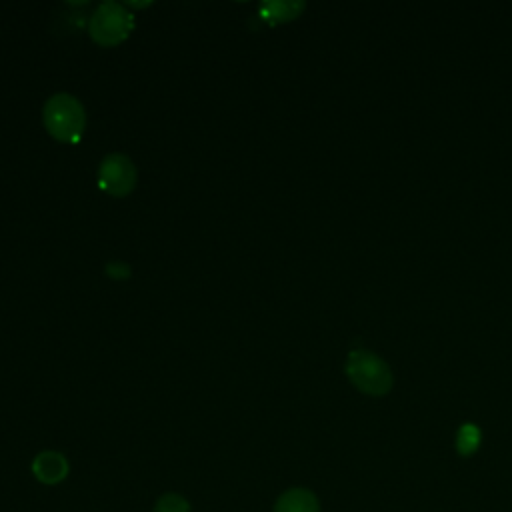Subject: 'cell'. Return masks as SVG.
Listing matches in <instances>:
<instances>
[{
  "instance_id": "cell-10",
  "label": "cell",
  "mask_w": 512,
  "mask_h": 512,
  "mask_svg": "<svg viewBox=\"0 0 512 512\" xmlns=\"http://www.w3.org/2000/svg\"><path fill=\"white\" fill-rule=\"evenodd\" d=\"M104 274L112 280H128L132 276V268L128 262L124 260H110L106 266H104Z\"/></svg>"
},
{
  "instance_id": "cell-4",
  "label": "cell",
  "mask_w": 512,
  "mask_h": 512,
  "mask_svg": "<svg viewBox=\"0 0 512 512\" xmlns=\"http://www.w3.org/2000/svg\"><path fill=\"white\" fill-rule=\"evenodd\" d=\"M98 188L114 198L128 196L138 184V170L130 156L122 152L106 154L98 164Z\"/></svg>"
},
{
  "instance_id": "cell-5",
  "label": "cell",
  "mask_w": 512,
  "mask_h": 512,
  "mask_svg": "<svg viewBox=\"0 0 512 512\" xmlns=\"http://www.w3.org/2000/svg\"><path fill=\"white\" fill-rule=\"evenodd\" d=\"M70 472L68 458L58 450H42L32 460V474L40 484L56 486Z\"/></svg>"
},
{
  "instance_id": "cell-7",
  "label": "cell",
  "mask_w": 512,
  "mask_h": 512,
  "mask_svg": "<svg viewBox=\"0 0 512 512\" xmlns=\"http://www.w3.org/2000/svg\"><path fill=\"white\" fill-rule=\"evenodd\" d=\"M306 4L302 0H274V2H262L258 8V14L264 22L270 26L290 22L302 14Z\"/></svg>"
},
{
  "instance_id": "cell-2",
  "label": "cell",
  "mask_w": 512,
  "mask_h": 512,
  "mask_svg": "<svg viewBox=\"0 0 512 512\" xmlns=\"http://www.w3.org/2000/svg\"><path fill=\"white\" fill-rule=\"evenodd\" d=\"M134 24V14L124 4L106 0L92 12L88 20V34L98 46L114 48L128 40Z\"/></svg>"
},
{
  "instance_id": "cell-9",
  "label": "cell",
  "mask_w": 512,
  "mask_h": 512,
  "mask_svg": "<svg viewBox=\"0 0 512 512\" xmlns=\"http://www.w3.org/2000/svg\"><path fill=\"white\" fill-rule=\"evenodd\" d=\"M152 512H192V510H190L188 500H186L182 494L166 492V494H162V496L156 500Z\"/></svg>"
},
{
  "instance_id": "cell-3",
  "label": "cell",
  "mask_w": 512,
  "mask_h": 512,
  "mask_svg": "<svg viewBox=\"0 0 512 512\" xmlns=\"http://www.w3.org/2000/svg\"><path fill=\"white\" fill-rule=\"evenodd\" d=\"M348 380L368 396H384L392 388L390 366L368 350H352L346 360Z\"/></svg>"
},
{
  "instance_id": "cell-1",
  "label": "cell",
  "mask_w": 512,
  "mask_h": 512,
  "mask_svg": "<svg viewBox=\"0 0 512 512\" xmlns=\"http://www.w3.org/2000/svg\"><path fill=\"white\" fill-rule=\"evenodd\" d=\"M42 122L56 142L78 144L86 130L84 104L68 92H56L44 102Z\"/></svg>"
},
{
  "instance_id": "cell-6",
  "label": "cell",
  "mask_w": 512,
  "mask_h": 512,
  "mask_svg": "<svg viewBox=\"0 0 512 512\" xmlns=\"http://www.w3.org/2000/svg\"><path fill=\"white\" fill-rule=\"evenodd\" d=\"M272 512H320V502L312 490L296 486L276 498Z\"/></svg>"
},
{
  "instance_id": "cell-8",
  "label": "cell",
  "mask_w": 512,
  "mask_h": 512,
  "mask_svg": "<svg viewBox=\"0 0 512 512\" xmlns=\"http://www.w3.org/2000/svg\"><path fill=\"white\" fill-rule=\"evenodd\" d=\"M482 440L480 428L474 426L472 422H466L458 428V436H456V450L460 456H470L478 450Z\"/></svg>"
}]
</instances>
